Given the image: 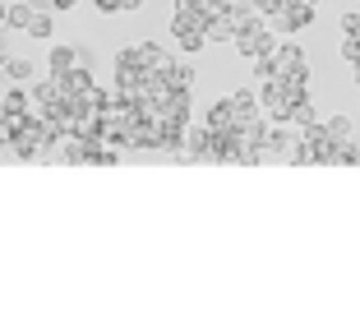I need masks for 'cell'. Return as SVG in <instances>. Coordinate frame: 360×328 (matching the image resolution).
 Listing matches in <instances>:
<instances>
[{
    "label": "cell",
    "mask_w": 360,
    "mask_h": 328,
    "mask_svg": "<svg viewBox=\"0 0 360 328\" xmlns=\"http://www.w3.org/2000/svg\"><path fill=\"white\" fill-rule=\"evenodd\" d=\"M342 61H351V70H360V37L342 32Z\"/></svg>",
    "instance_id": "5bb4252c"
},
{
    "label": "cell",
    "mask_w": 360,
    "mask_h": 328,
    "mask_svg": "<svg viewBox=\"0 0 360 328\" xmlns=\"http://www.w3.org/2000/svg\"><path fill=\"white\" fill-rule=\"evenodd\" d=\"M167 84L176 88V93H190V88H194V65H190V61H176V65L167 70Z\"/></svg>",
    "instance_id": "5b68a950"
},
{
    "label": "cell",
    "mask_w": 360,
    "mask_h": 328,
    "mask_svg": "<svg viewBox=\"0 0 360 328\" xmlns=\"http://www.w3.org/2000/svg\"><path fill=\"white\" fill-rule=\"evenodd\" d=\"M323 130H328L333 144H351V139H356V125H351V116H333V120H323Z\"/></svg>",
    "instance_id": "8992f818"
},
{
    "label": "cell",
    "mask_w": 360,
    "mask_h": 328,
    "mask_svg": "<svg viewBox=\"0 0 360 328\" xmlns=\"http://www.w3.org/2000/svg\"><path fill=\"white\" fill-rule=\"evenodd\" d=\"M199 10V0H171V14H194Z\"/></svg>",
    "instance_id": "ac0fdd59"
},
{
    "label": "cell",
    "mask_w": 360,
    "mask_h": 328,
    "mask_svg": "<svg viewBox=\"0 0 360 328\" xmlns=\"http://www.w3.org/2000/svg\"><path fill=\"white\" fill-rule=\"evenodd\" d=\"M203 120H208V125L217 130V134H236V130H240L250 116H245V111H236L231 97H217V102L208 106V116H203Z\"/></svg>",
    "instance_id": "7a4b0ae2"
},
{
    "label": "cell",
    "mask_w": 360,
    "mask_h": 328,
    "mask_svg": "<svg viewBox=\"0 0 360 328\" xmlns=\"http://www.w3.org/2000/svg\"><path fill=\"white\" fill-rule=\"evenodd\" d=\"M139 5H143V0H120V10H139Z\"/></svg>",
    "instance_id": "44dd1931"
},
{
    "label": "cell",
    "mask_w": 360,
    "mask_h": 328,
    "mask_svg": "<svg viewBox=\"0 0 360 328\" xmlns=\"http://www.w3.org/2000/svg\"><path fill=\"white\" fill-rule=\"evenodd\" d=\"M342 32H351V37H360V10H351L347 19H342Z\"/></svg>",
    "instance_id": "e0dca14e"
},
{
    "label": "cell",
    "mask_w": 360,
    "mask_h": 328,
    "mask_svg": "<svg viewBox=\"0 0 360 328\" xmlns=\"http://www.w3.org/2000/svg\"><path fill=\"white\" fill-rule=\"evenodd\" d=\"M314 102H309V97H300V102L296 106H291V125H300V130H309V125H314Z\"/></svg>",
    "instance_id": "30bf717a"
},
{
    "label": "cell",
    "mask_w": 360,
    "mask_h": 328,
    "mask_svg": "<svg viewBox=\"0 0 360 328\" xmlns=\"http://www.w3.org/2000/svg\"><path fill=\"white\" fill-rule=\"evenodd\" d=\"M231 5H236V0H231Z\"/></svg>",
    "instance_id": "cb8c5ba5"
},
{
    "label": "cell",
    "mask_w": 360,
    "mask_h": 328,
    "mask_svg": "<svg viewBox=\"0 0 360 328\" xmlns=\"http://www.w3.org/2000/svg\"><path fill=\"white\" fill-rule=\"evenodd\" d=\"M356 162H360L356 139H351V144H338V153H333V167H356Z\"/></svg>",
    "instance_id": "4fadbf2b"
},
{
    "label": "cell",
    "mask_w": 360,
    "mask_h": 328,
    "mask_svg": "<svg viewBox=\"0 0 360 328\" xmlns=\"http://www.w3.org/2000/svg\"><path fill=\"white\" fill-rule=\"evenodd\" d=\"M0 32H5V28H0ZM0 56H5V37H0Z\"/></svg>",
    "instance_id": "7402d4cb"
},
{
    "label": "cell",
    "mask_w": 360,
    "mask_h": 328,
    "mask_svg": "<svg viewBox=\"0 0 360 328\" xmlns=\"http://www.w3.org/2000/svg\"><path fill=\"white\" fill-rule=\"evenodd\" d=\"M268 23H273L277 32H300L305 23H314V0H282V10Z\"/></svg>",
    "instance_id": "6da1fadb"
},
{
    "label": "cell",
    "mask_w": 360,
    "mask_h": 328,
    "mask_svg": "<svg viewBox=\"0 0 360 328\" xmlns=\"http://www.w3.org/2000/svg\"><path fill=\"white\" fill-rule=\"evenodd\" d=\"M0 84H10V51L0 56Z\"/></svg>",
    "instance_id": "d6986e66"
},
{
    "label": "cell",
    "mask_w": 360,
    "mask_h": 328,
    "mask_svg": "<svg viewBox=\"0 0 360 328\" xmlns=\"http://www.w3.org/2000/svg\"><path fill=\"white\" fill-rule=\"evenodd\" d=\"M51 5H56V10H75L79 0H51Z\"/></svg>",
    "instance_id": "ffe728a7"
},
{
    "label": "cell",
    "mask_w": 360,
    "mask_h": 328,
    "mask_svg": "<svg viewBox=\"0 0 360 328\" xmlns=\"http://www.w3.org/2000/svg\"><path fill=\"white\" fill-rule=\"evenodd\" d=\"M356 84H360V70H356Z\"/></svg>",
    "instance_id": "603a6c76"
},
{
    "label": "cell",
    "mask_w": 360,
    "mask_h": 328,
    "mask_svg": "<svg viewBox=\"0 0 360 328\" xmlns=\"http://www.w3.org/2000/svg\"><path fill=\"white\" fill-rule=\"evenodd\" d=\"M32 10H37V5L10 0V10H5V28H28V23H32Z\"/></svg>",
    "instance_id": "9c48e42d"
},
{
    "label": "cell",
    "mask_w": 360,
    "mask_h": 328,
    "mask_svg": "<svg viewBox=\"0 0 360 328\" xmlns=\"http://www.w3.org/2000/svg\"><path fill=\"white\" fill-rule=\"evenodd\" d=\"M208 42H236V23L231 19H212L208 23Z\"/></svg>",
    "instance_id": "8fae6325"
},
{
    "label": "cell",
    "mask_w": 360,
    "mask_h": 328,
    "mask_svg": "<svg viewBox=\"0 0 360 328\" xmlns=\"http://www.w3.org/2000/svg\"><path fill=\"white\" fill-rule=\"evenodd\" d=\"M32 106V93L28 88H10V93L0 97V111H5V116H14V111H28Z\"/></svg>",
    "instance_id": "ba28073f"
},
{
    "label": "cell",
    "mask_w": 360,
    "mask_h": 328,
    "mask_svg": "<svg viewBox=\"0 0 360 328\" xmlns=\"http://www.w3.org/2000/svg\"><path fill=\"white\" fill-rule=\"evenodd\" d=\"M32 75V61H23V56H10V79L19 84V79H28Z\"/></svg>",
    "instance_id": "2e32d148"
},
{
    "label": "cell",
    "mask_w": 360,
    "mask_h": 328,
    "mask_svg": "<svg viewBox=\"0 0 360 328\" xmlns=\"http://www.w3.org/2000/svg\"><path fill=\"white\" fill-rule=\"evenodd\" d=\"M51 79H60V93H65V97H79V93H88V88H93L88 65H75L70 75H51Z\"/></svg>",
    "instance_id": "277c9868"
},
{
    "label": "cell",
    "mask_w": 360,
    "mask_h": 328,
    "mask_svg": "<svg viewBox=\"0 0 360 328\" xmlns=\"http://www.w3.org/2000/svg\"><path fill=\"white\" fill-rule=\"evenodd\" d=\"M75 65H84L79 46H51V56H46V75H70Z\"/></svg>",
    "instance_id": "3957f363"
},
{
    "label": "cell",
    "mask_w": 360,
    "mask_h": 328,
    "mask_svg": "<svg viewBox=\"0 0 360 328\" xmlns=\"http://www.w3.org/2000/svg\"><path fill=\"white\" fill-rule=\"evenodd\" d=\"M176 42H180V51H185V56H199L203 42H208V32H185V37H176Z\"/></svg>",
    "instance_id": "9a60e30c"
},
{
    "label": "cell",
    "mask_w": 360,
    "mask_h": 328,
    "mask_svg": "<svg viewBox=\"0 0 360 328\" xmlns=\"http://www.w3.org/2000/svg\"><path fill=\"white\" fill-rule=\"evenodd\" d=\"M199 14L203 19H226V14H231V0H199Z\"/></svg>",
    "instance_id": "7c38bea8"
},
{
    "label": "cell",
    "mask_w": 360,
    "mask_h": 328,
    "mask_svg": "<svg viewBox=\"0 0 360 328\" xmlns=\"http://www.w3.org/2000/svg\"><path fill=\"white\" fill-rule=\"evenodd\" d=\"M51 28H56V19H51V14H46V10H32V23H28L23 32H28L32 42H46V37H51Z\"/></svg>",
    "instance_id": "52a82bcc"
}]
</instances>
